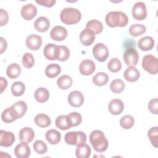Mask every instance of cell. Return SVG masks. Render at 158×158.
Here are the masks:
<instances>
[{
  "instance_id": "obj_6",
  "label": "cell",
  "mask_w": 158,
  "mask_h": 158,
  "mask_svg": "<svg viewBox=\"0 0 158 158\" xmlns=\"http://www.w3.org/2000/svg\"><path fill=\"white\" fill-rule=\"evenodd\" d=\"M93 55L99 62H104L109 56V52L107 46L102 43H97L93 48Z\"/></svg>"
},
{
  "instance_id": "obj_10",
  "label": "cell",
  "mask_w": 158,
  "mask_h": 158,
  "mask_svg": "<svg viewBox=\"0 0 158 158\" xmlns=\"http://www.w3.org/2000/svg\"><path fill=\"white\" fill-rule=\"evenodd\" d=\"M68 102L70 106L78 107L82 106L84 102V96L79 91H73L68 96Z\"/></svg>"
},
{
  "instance_id": "obj_12",
  "label": "cell",
  "mask_w": 158,
  "mask_h": 158,
  "mask_svg": "<svg viewBox=\"0 0 158 158\" xmlns=\"http://www.w3.org/2000/svg\"><path fill=\"white\" fill-rule=\"evenodd\" d=\"M67 34L68 32L66 28L62 26H55L50 32L51 38L57 41L64 40L67 38Z\"/></svg>"
},
{
  "instance_id": "obj_37",
  "label": "cell",
  "mask_w": 158,
  "mask_h": 158,
  "mask_svg": "<svg viewBox=\"0 0 158 158\" xmlns=\"http://www.w3.org/2000/svg\"><path fill=\"white\" fill-rule=\"evenodd\" d=\"M125 85L120 79H115L110 84V89L114 93H120L125 89Z\"/></svg>"
},
{
  "instance_id": "obj_34",
  "label": "cell",
  "mask_w": 158,
  "mask_h": 158,
  "mask_svg": "<svg viewBox=\"0 0 158 158\" xmlns=\"http://www.w3.org/2000/svg\"><path fill=\"white\" fill-rule=\"evenodd\" d=\"M55 124L61 130H67L71 128L67 119V116L64 115L58 116L56 119Z\"/></svg>"
},
{
  "instance_id": "obj_5",
  "label": "cell",
  "mask_w": 158,
  "mask_h": 158,
  "mask_svg": "<svg viewBox=\"0 0 158 158\" xmlns=\"http://www.w3.org/2000/svg\"><path fill=\"white\" fill-rule=\"evenodd\" d=\"M142 67L148 73L153 75L156 74L158 72L157 58L151 54L144 56L142 60Z\"/></svg>"
},
{
  "instance_id": "obj_22",
  "label": "cell",
  "mask_w": 158,
  "mask_h": 158,
  "mask_svg": "<svg viewBox=\"0 0 158 158\" xmlns=\"http://www.w3.org/2000/svg\"><path fill=\"white\" fill-rule=\"evenodd\" d=\"M50 27L49 20L46 17H38L34 23L35 28L40 32L46 31Z\"/></svg>"
},
{
  "instance_id": "obj_23",
  "label": "cell",
  "mask_w": 158,
  "mask_h": 158,
  "mask_svg": "<svg viewBox=\"0 0 158 158\" xmlns=\"http://www.w3.org/2000/svg\"><path fill=\"white\" fill-rule=\"evenodd\" d=\"M1 119L5 123H11L18 119V116L11 106L3 110L1 114Z\"/></svg>"
},
{
  "instance_id": "obj_31",
  "label": "cell",
  "mask_w": 158,
  "mask_h": 158,
  "mask_svg": "<svg viewBox=\"0 0 158 158\" xmlns=\"http://www.w3.org/2000/svg\"><path fill=\"white\" fill-rule=\"evenodd\" d=\"M12 108L16 112L18 118H20L22 117L27 112V106L26 103L23 101H19L15 102L12 106Z\"/></svg>"
},
{
  "instance_id": "obj_30",
  "label": "cell",
  "mask_w": 158,
  "mask_h": 158,
  "mask_svg": "<svg viewBox=\"0 0 158 158\" xmlns=\"http://www.w3.org/2000/svg\"><path fill=\"white\" fill-rule=\"evenodd\" d=\"M73 83V80L72 78L67 75H63L61 77H60L57 80V86L61 89H67L71 86Z\"/></svg>"
},
{
  "instance_id": "obj_44",
  "label": "cell",
  "mask_w": 158,
  "mask_h": 158,
  "mask_svg": "<svg viewBox=\"0 0 158 158\" xmlns=\"http://www.w3.org/2000/svg\"><path fill=\"white\" fill-rule=\"evenodd\" d=\"M70 56V51L69 48L65 46H59V52L58 60L59 61L63 62L68 59Z\"/></svg>"
},
{
  "instance_id": "obj_47",
  "label": "cell",
  "mask_w": 158,
  "mask_h": 158,
  "mask_svg": "<svg viewBox=\"0 0 158 158\" xmlns=\"http://www.w3.org/2000/svg\"><path fill=\"white\" fill-rule=\"evenodd\" d=\"M56 0H40V1H36V2L38 3V4L45 6L47 7H52L55 3H56Z\"/></svg>"
},
{
  "instance_id": "obj_41",
  "label": "cell",
  "mask_w": 158,
  "mask_h": 158,
  "mask_svg": "<svg viewBox=\"0 0 158 158\" xmlns=\"http://www.w3.org/2000/svg\"><path fill=\"white\" fill-rule=\"evenodd\" d=\"M107 68L112 72H118L122 68L120 60L115 57L111 59L107 63Z\"/></svg>"
},
{
  "instance_id": "obj_26",
  "label": "cell",
  "mask_w": 158,
  "mask_h": 158,
  "mask_svg": "<svg viewBox=\"0 0 158 158\" xmlns=\"http://www.w3.org/2000/svg\"><path fill=\"white\" fill-rule=\"evenodd\" d=\"M49 97V93L48 90L43 87L38 88L35 92V98L36 101L40 103L46 102Z\"/></svg>"
},
{
  "instance_id": "obj_24",
  "label": "cell",
  "mask_w": 158,
  "mask_h": 158,
  "mask_svg": "<svg viewBox=\"0 0 158 158\" xmlns=\"http://www.w3.org/2000/svg\"><path fill=\"white\" fill-rule=\"evenodd\" d=\"M45 138L48 142L51 144H58L61 138V135L59 131L54 129H51L46 131Z\"/></svg>"
},
{
  "instance_id": "obj_21",
  "label": "cell",
  "mask_w": 158,
  "mask_h": 158,
  "mask_svg": "<svg viewBox=\"0 0 158 158\" xmlns=\"http://www.w3.org/2000/svg\"><path fill=\"white\" fill-rule=\"evenodd\" d=\"M139 48L143 51L151 50L154 46V40L151 36H146L139 39L138 43Z\"/></svg>"
},
{
  "instance_id": "obj_15",
  "label": "cell",
  "mask_w": 158,
  "mask_h": 158,
  "mask_svg": "<svg viewBox=\"0 0 158 158\" xmlns=\"http://www.w3.org/2000/svg\"><path fill=\"white\" fill-rule=\"evenodd\" d=\"M96 69V66L93 61L89 59H85L83 60L79 66V70L81 74L83 75H91Z\"/></svg>"
},
{
  "instance_id": "obj_38",
  "label": "cell",
  "mask_w": 158,
  "mask_h": 158,
  "mask_svg": "<svg viewBox=\"0 0 158 158\" xmlns=\"http://www.w3.org/2000/svg\"><path fill=\"white\" fill-rule=\"evenodd\" d=\"M25 91V86L21 81L14 82L11 86V92L15 96H22Z\"/></svg>"
},
{
  "instance_id": "obj_20",
  "label": "cell",
  "mask_w": 158,
  "mask_h": 158,
  "mask_svg": "<svg viewBox=\"0 0 158 158\" xmlns=\"http://www.w3.org/2000/svg\"><path fill=\"white\" fill-rule=\"evenodd\" d=\"M125 79L129 82H135L137 81L140 76L139 72L134 66H130L123 73Z\"/></svg>"
},
{
  "instance_id": "obj_16",
  "label": "cell",
  "mask_w": 158,
  "mask_h": 158,
  "mask_svg": "<svg viewBox=\"0 0 158 158\" xmlns=\"http://www.w3.org/2000/svg\"><path fill=\"white\" fill-rule=\"evenodd\" d=\"M37 14V9L33 4L24 5L21 9V15L26 20H30Z\"/></svg>"
},
{
  "instance_id": "obj_3",
  "label": "cell",
  "mask_w": 158,
  "mask_h": 158,
  "mask_svg": "<svg viewBox=\"0 0 158 158\" xmlns=\"http://www.w3.org/2000/svg\"><path fill=\"white\" fill-rule=\"evenodd\" d=\"M81 18V12L76 8L66 7L60 12L61 21L67 25H73L78 23Z\"/></svg>"
},
{
  "instance_id": "obj_42",
  "label": "cell",
  "mask_w": 158,
  "mask_h": 158,
  "mask_svg": "<svg viewBox=\"0 0 158 158\" xmlns=\"http://www.w3.org/2000/svg\"><path fill=\"white\" fill-rule=\"evenodd\" d=\"M34 151L39 154H43L46 153L48 151V147L46 143L42 140H36L33 145Z\"/></svg>"
},
{
  "instance_id": "obj_17",
  "label": "cell",
  "mask_w": 158,
  "mask_h": 158,
  "mask_svg": "<svg viewBox=\"0 0 158 158\" xmlns=\"http://www.w3.org/2000/svg\"><path fill=\"white\" fill-rule=\"evenodd\" d=\"M124 109L123 102L119 99H114L110 101L108 105V110L112 115L120 114Z\"/></svg>"
},
{
  "instance_id": "obj_49",
  "label": "cell",
  "mask_w": 158,
  "mask_h": 158,
  "mask_svg": "<svg viewBox=\"0 0 158 158\" xmlns=\"http://www.w3.org/2000/svg\"><path fill=\"white\" fill-rule=\"evenodd\" d=\"M0 81H1V84H0V87H1V93H2L7 88V81L6 78L4 77H0Z\"/></svg>"
},
{
  "instance_id": "obj_43",
  "label": "cell",
  "mask_w": 158,
  "mask_h": 158,
  "mask_svg": "<svg viewBox=\"0 0 158 158\" xmlns=\"http://www.w3.org/2000/svg\"><path fill=\"white\" fill-rule=\"evenodd\" d=\"M22 62L25 68H31L35 64V59L33 55L29 52L25 53L22 57Z\"/></svg>"
},
{
  "instance_id": "obj_36",
  "label": "cell",
  "mask_w": 158,
  "mask_h": 158,
  "mask_svg": "<svg viewBox=\"0 0 158 158\" xmlns=\"http://www.w3.org/2000/svg\"><path fill=\"white\" fill-rule=\"evenodd\" d=\"M86 28L91 30L95 34L100 33L103 30L102 23L96 19L89 21L86 25Z\"/></svg>"
},
{
  "instance_id": "obj_40",
  "label": "cell",
  "mask_w": 158,
  "mask_h": 158,
  "mask_svg": "<svg viewBox=\"0 0 158 158\" xmlns=\"http://www.w3.org/2000/svg\"><path fill=\"white\" fill-rule=\"evenodd\" d=\"M135 123L133 117L130 115H125L120 120V125L123 129H130Z\"/></svg>"
},
{
  "instance_id": "obj_35",
  "label": "cell",
  "mask_w": 158,
  "mask_h": 158,
  "mask_svg": "<svg viewBox=\"0 0 158 158\" xmlns=\"http://www.w3.org/2000/svg\"><path fill=\"white\" fill-rule=\"evenodd\" d=\"M67 116L70 127L78 126L81 123L82 121L81 114L77 112H72L68 114Z\"/></svg>"
},
{
  "instance_id": "obj_7",
  "label": "cell",
  "mask_w": 158,
  "mask_h": 158,
  "mask_svg": "<svg viewBox=\"0 0 158 158\" xmlns=\"http://www.w3.org/2000/svg\"><path fill=\"white\" fill-rule=\"evenodd\" d=\"M131 13L135 20H144L147 16V10L145 4L143 2H136L133 6Z\"/></svg>"
},
{
  "instance_id": "obj_28",
  "label": "cell",
  "mask_w": 158,
  "mask_h": 158,
  "mask_svg": "<svg viewBox=\"0 0 158 158\" xmlns=\"http://www.w3.org/2000/svg\"><path fill=\"white\" fill-rule=\"evenodd\" d=\"M21 73V68L17 63H12L10 64L6 69V74L10 79H15L17 78Z\"/></svg>"
},
{
  "instance_id": "obj_46",
  "label": "cell",
  "mask_w": 158,
  "mask_h": 158,
  "mask_svg": "<svg viewBox=\"0 0 158 158\" xmlns=\"http://www.w3.org/2000/svg\"><path fill=\"white\" fill-rule=\"evenodd\" d=\"M0 14H1L0 15V16H1L0 25L1 26H4L8 22L9 15H8V14H7V11L4 10L3 9H0Z\"/></svg>"
},
{
  "instance_id": "obj_8",
  "label": "cell",
  "mask_w": 158,
  "mask_h": 158,
  "mask_svg": "<svg viewBox=\"0 0 158 158\" xmlns=\"http://www.w3.org/2000/svg\"><path fill=\"white\" fill-rule=\"evenodd\" d=\"M123 60L126 65L135 66L137 64L139 59V54L134 48L127 49L123 54Z\"/></svg>"
},
{
  "instance_id": "obj_14",
  "label": "cell",
  "mask_w": 158,
  "mask_h": 158,
  "mask_svg": "<svg viewBox=\"0 0 158 158\" xmlns=\"http://www.w3.org/2000/svg\"><path fill=\"white\" fill-rule=\"evenodd\" d=\"M15 140V136L12 132L6 131L1 130L0 131V146L2 147H9L13 144Z\"/></svg>"
},
{
  "instance_id": "obj_19",
  "label": "cell",
  "mask_w": 158,
  "mask_h": 158,
  "mask_svg": "<svg viewBox=\"0 0 158 158\" xmlns=\"http://www.w3.org/2000/svg\"><path fill=\"white\" fill-rule=\"evenodd\" d=\"M19 136L21 142L29 143L34 139L35 133L32 128L30 127H24L20 130Z\"/></svg>"
},
{
  "instance_id": "obj_2",
  "label": "cell",
  "mask_w": 158,
  "mask_h": 158,
  "mask_svg": "<svg viewBox=\"0 0 158 158\" xmlns=\"http://www.w3.org/2000/svg\"><path fill=\"white\" fill-rule=\"evenodd\" d=\"M106 24L110 27H123L127 25L128 18L127 15L121 11H111L106 15Z\"/></svg>"
},
{
  "instance_id": "obj_27",
  "label": "cell",
  "mask_w": 158,
  "mask_h": 158,
  "mask_svg": "<svg viewBox=\"0 0 158 158\" xmlns=\"http://www.w3.org/2000/svg\"><path fill=\"white\" fill-rule=\"evenodd\" d=\"M91 152L90 147L85 143L77 146L75 151V155L78 158H88L90 156Z\"/></svg>"
},
{
  "instance_id": "obj_33",
  "label": "cell",
  "mask_w": 158,
  "mask_h": 158,
  "mask_svg": "<svg viewBox=\"0 0 158 158\" xmlns=\"http://www.w3.org/2000/svg\"><path fill=\"white\" fill-rule=\"evenodd\" d=\"M146 31V27L143 24H133L129 28L130 34L135 37L141 36Z\"/></svg>"
},
{
  "instance_id": "obj_11",
  "label": "cell",
  "mask_w": 158,
  "mask_h": 158,
  "mask_svg": "<svg viewBox=\"0 0 158 158\" xmlns=\"http://www.w3.org/2000/svg\"><path fill=\"white\" fill-rule=\"evenodd\" d=\"M95 40V33L89 28H85L80 35V43L86 46H90Z\"/></svg>"
},
{
  "instance_id": "obj_18",
  "label": "cell",
  "mask_w": 158,
  "mask_h": 158,
  "mask_svg": "<svg viewBox=\"0 0 158 158\" xmlns=\"http://www.w3.org/2000/svg\"><path fill=\"white\" fill-rule=\"evenodd\" d=\"M14 153L18 158H27L30 156V149L28 143L22 142L18 144L14 149Z\"/></svg>"
},
{
  "instance_id": "obj_32",
  "label": "cell",
  "mask_w": 158,
  "mask_h": 158,
  "mask_svg": "<svg viewBox=\"0 0 158 158\" xmlns=\"http://www.w3.org/2000/svg\"><path fill=\"white\" fill-rule=\"evenodd\" d=\"M109 81L108 75L102 72L97 73L93 78V82L96 86H104Z\"/></svg>"
},
{
  "instance_id": "obj_25",
  "label": "cell",
  "mask_w": 158,
  "mask_h": 158,
  "mask_svg": "<svg viewBox=\"0 0 158 158\" xmlns=\"http://www.w3.org/2000/svg\"><path fill=\"white\" fill-rule=\"evenodd\" d=\"M35 123L41 128H46L51 125L50 117L45 114H39L34 118Z\"/></svg>"
},
{
  "instance_id": "obj_13",
  "label": "cell",
  "mask_w": 158,
  "mask_h": 158,
  "mask_svg": "<svg viewBox=\"0 0 158 158\" xmlns=\"http://www.w3.org/2000/svg\"><path fill=\"white\" fill-rule=\"evenodd\" d=\"M42 44V38L40 36L32 34L27 36L26 45L28 48L33 51L38 50Z\"/></svg>"
},
{
  "instance_id": "obj_48",
  "label": "cell",
  "mask_w": 158,
  "mask_h": 158,
  "mask_svg": "<svg viewBox=\"0 0 158 158\" xmlns=\"http://www.w3.org/2000/svg\"><path fill=\"white\" fill-rule=\"evenodd\" d=\"M0 41H1V49H0V53L2 54L7 49V42L6 41V40L2 38L1 37L0 38Z\"/></svg>"
},
{
  "instance_id": "obj_39",
  "label": "cell",
  "mask_w": 158,
  "mask_h": 158,
  "mask_svg": "<svg viewBox=\"0 0 158 158\" xmlns=\"http://www.w3.org/2000/svg\"><path fill=\"white\" fill-rule=\"evenodd\" d=\"M148 136L152 144L155 147H158V127H154L151 128L148 132Z\"/></svg>"
},
{
  "instance_id": "obj_45",
  "label": "cell",
  "mask_w": 158,
  "mask_h": 158,
  "mask_svg": "<svg viewBox=\"0 0 158 158\" xmlns=\"http://www.w3.org/2000/svg\"><path fill=\"white\" fill-rule=\"evenodd\" d=\"M148 109L149 111L157 115L158 114V99L157 98L152 99L148 104Z\"/></svg>"
},
{
  "instance_id": "obj_1",
  "label": "cell",
  "mask_w": 158,
  "mask_h": 158,
  "mask_svg": "<svg viewBox=\"0 0 158 158\" xmlns=\"http://www.w3.org/2000/svg\"><path fill=\"white\" fill-rule=\"evenodd\" d=\"M89 142L93 149L98 152H104L108 148V141L101 130H94L90 133Z\"/></svg>"
},
{
  "instance_id": "obj_4",
  "label": "cell",
  "mask_w": 158,
  "mask_h": 158,
  "mask_svg": "<svg viewBox=\"0 0 158 158\" xmlns=\"http://www.w3.org/2000/svg\"><path fill=\"white\" fill-rule=\"evenodd\" d=\"M64 139L67 144L78 146L86 143V135L83 131H70L65 134Z\"/></svg>"
},
{
  "instance_id": "obj_9",
  "label": "cell",
  "mask_w": 158,
  "mask_h": 158,
  "mask_svg": "<svg viewBox=\"0 0 158 158\" xmlns=\"http://www.w3.org/2000/svg\"><path fill=\"white\" fill-rule=\"evenodd\" d=\"M59 52V46L53 43L47 44L43 49V54L45 57L50 60H58Z\"/></svg>"
},
{
  "instance_id": "obj_29",
  "label": "cell",
  "mask_w": 158,
  "mask_h": 158,
  "mask_svg": "<svg viewBox=\"0 0 158 158\" xmlns=\"http://www.w3.org/2000/svg\"><path fill=\"white\" fill-rule=\"evenodd\" d=\"M61 72L60 66L57 64H51L46 67L45 74L51 78L57 77Z\"/></svg>"
}]
</instances>
